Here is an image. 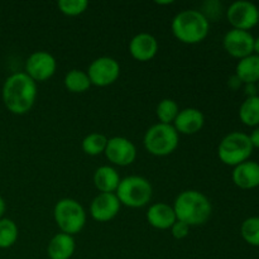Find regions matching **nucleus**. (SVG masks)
I'll return each mask as SVG.
<instances>
[{"label": "nucleus", "mask_w": 259, "mask_h": 259, "mask_svg": "<svg viewBox=\"0 0 259 259\" xmlns=\"http://www.w3.org/2000/svg\"><path fill=\"white\" fill-rule=\"evenodd\" d=\"M47 252L51 259H70L75 252V240L72 235L65 233L55 235L48 244Z\"/></svg>", "instance_id": "nucleus-18"}, {"label": "nucleus", "mask_w": 259, "mask_h": 259, "mask_svg": "<svg viewBox=\"0 0 259 259\" xmlns=\"http://www.w3.org/2000/svg\"><path fill=\"white\" fill-rule=\"evenodd\" d=\"M120 75V66L118 61L111 57L96 58L89 67L88 76L90 82L99 88H105L118 80Z\"/></svg>", "instance_id": "nucleus-9"}, {"label": "nucleus", "mask_w": 259, "mask_h": 259, "mask_svg": "<svg viewBox=\"0 0 259 259\" xmlns=\"http://www.w3.org/2000/svg\"><path fill=\"white\" fill-rule=\"evenodd\" d=\"M242 238L252 247H259V217L248 218L240 227Z\"/></svg>", "instance_id": "nucleus-25"}, {"label": "nucleus", "mask_w": 259, "mask_h": 259, "mask_svg": "<svg viewBox=\"0 0 259 259\" xmlns=\"http://www.w3.org/2000/svg\"><path fill=\"white\" fill-rule=\"evenodd\" d=\"M129 52L137 61L146 62L152 60L158 52V42L156 38L148 33L137 34L129 45Z\"/></svg>", "instance_id": "nucleus-14"}, {"label": "nucleus", "mask_w": 259, "mask_h": 259, "mask_svg": "<svg viewBox=\"0 0 259 259\" xmlns=\"http://www.w3.org/2000/svg\"><path fill=\"white\" fill-rule=\"evenodd\" d=\"M172 2H157V4L159 5H167V4H171Z\"/></svg>", "instance_id": "nucleus-34"}, {"label": "nucleus", "mask_w": 259, "mask_h": 259, "mask_svg": "<svg viewBox=\"0 0 259 259\" xmlns=\"http://www.w3.org/2000/svg\"><path fill=\"white\" fill-rule=\"evenodd\" d=\"M56 63L55 57L48 52H34L29 56L25 63V70L27 75L32 78L34 82L37 81H46L52 77L56 72Z\"/></svg>", "instance_id": "nucleus-11"}, {"label": "nucleus", "mask_w": 259, "mask_h": 259, "mask_svg": "<svg viewBox=\"0 0 259 259\" xmlns=\"http://www.w3.org/2000/svg\"><path fill=\"white\" fill-rule=\"evenodd\" d=\"M245 94L248 95V98L257 96V85H255V83H247V85H245Z\"/></svg>", "instance_id": "nucleus-30"}, {"label": "nucleus", "mask_w": 259, "mask_h": 259, "mask_svg": "<svg viewBox=\"0 0 259 259\" xmlns=\"http://www.w3.org/2000/svg\"><path fill=\"white\" fill-rule=\"evenodd\" d=\"M189 229H190L189 225L180 222V220H177V222L172 225L171 232H172V235H174L176 239H184V238L187 237V234H189Z\"/></svg>", "instance_id": "nucleus-28"}, {"label": "nucleus", "mask_w": 259, "mask_h": 259, "mask_svg": "<svg viewBox=\"0 0 259 259\" xmlns=\"http://www.w3.org/2000/svg\"><path fill=\"white\" fill-rule=\"evenodd\" d=\"M175 214L177 220L189 227L202 225L211 215V202L204 194L195 190L184 191L175 201Z\"/></svg>", "instance_id": "nucleus-2"}, {"label": "nucleus", "mask_w": 259, "mask_h": 259, "mask_svg": "<svg viewBox=\"0 0 259 259\" xmlns=\"http://www.w3.org/2000/svg\"><path fill=\"white\" fill-rule=\"evenodd\" d=\"M104 153L111 163L124 167L133 163L137 157V149L129 139L124 137H114L108 141Z\"/></svg>", "instance_id": "nucleus-12"}, {"label": "nucleus", "mask_w": 259, "mask_h": 259, "mask_svg": "<svg viewBox=\"0 0 259 259\" xmlns=\"http://www.w3.org/2000/svg\"><path fill=\"white\" fill-rule=\"evenodd\" d=\"M255 85H257V93H258V96H259V81L257 83H255Z\"/></svg>", "instance_id": "nucleus-35"}, {"label": "nucleus", "mask_w": 259, "mask_h": 259, "mask_svg": "<svg viewBox=\"0 0 259 259\" xmlns=\"http://www.w3.org/2000/svg\"><path fill=\"white\" fill-rule=\"evenodd\" d=\"M108 146V139L100 133L89 134L82 141V149L89 156H98L105 152Z\"/></svg>", "instance_id": "nucleus-23"}, {"label": "nucleus", "mask_w": 259, "mask_h": 259, "mask_svg": "<svg viewBox=\"0 0 259 259\" xmlns=\"http://www.w3.org/2000/svg\"><path fill=\"white\" fill-rule=\"evenodd\" d=\"M147 220L156 229L166 230L172 228V225L177 222V218L174 207L163 204V202H159V204H154L149 207L148 212H147Z\"/></svg>", "instance_id": "nucleus-17"}, {"label": "nucleus", "mask_w": 259, "mask_h": 259, "mask_svg": "<svg viewBox=\"0 0 259 259\" xmlns=\"http://www.w3.org/2000/svg\"><path fill=\"white\" fill-rule=\"evenodd\" d=\"M227 17L233 29L248 30L259 23V9L255 4L245 0L235 2L228 8Z\"/></svg>", "instance_id": "nucleus-8"}, {"label": "nucleus", "mask_w": 259, "mask_h": 259, "mask_svg": "<svg viewBox=\"0 0 259 259\" xmlns=\"http://www.w3.org/2000/svg\"><path fill=\"white\" fill-rule=\"evenodd\" d=\"M4 212H5V201H4V199L0 196V218L4 215Z\"/></svg>", "instance_id": "nucleus-32"}, {"label": "nucleus", "mask_w": 259, "mask_h": 259, "mask_svg": "<svg viewBox=\"0 0 259 259\" xmlns=\"http://www.w3.org/2000/svg\"><path fill=\"white\" fill-rule=\"evenodd\" d=\"M249 138H250V142H252V144H253V148L259 149V126H257V128L252 132V134L249 136Z\"/></svg>", "instance_id": "nucleus-29"}, {"label": "nucleus", "mask_w": 259, "mask_h": 259, "mask_svg": "<svg viewBox=\"0 0 259 259\" xmlns=\"http://www.w3.org/2000/svg\"><path fill=\"white\" fill-rule=\"evenodd\" d=\"M177 146L179 133L171 124H156L151 126L144 136V147L153 156H168Z\"/></svg>", "instance_id": "nucleus-5"}, {"label": "nucleus", "mask_w": 259, "mask_h": 259, "mask_svg": "<svg viewBox=\"0 0 259 259\" xmlns=\"http://www.w3.org/2000/svg\"><path fill=\"white\" fill-rule=\"evenodd\" d=\"M242 81L239 80V78L237 77V76H233V77H230L229 78V86L232 89H238V88H240V85H242Z\"/></svg>", "instance_id": "nucleus-31"}, {"label": "nucleus", "mask_w": 259, "mask_h": 259, "mask_svg": "<svg viewBox=\"0 0 259 259\" xmlns=\"http://www.w3.org/2000/svg\"><path fill=\"white\" fill-rule=\"evenodd\" d=\"M209 19L199 10H185L179 13L172 22L175 37L186 45H196L209 34Z\"/></svg>", "instance_id": "nucleus-3"}, {"label": "nucleus", "mask_w": 259, "mask_h": 259, "mask_svg": "<svg viewBox=\"0 0 259 259\" xmlns=\"http://www.w3.org/2000/svg\"><path fill=\"white\" fill-rule=\"evenodd\" d=\"M65 86L71 93L80 94L88 91L91 82L86 72L80 70H71L65 77Z\"/></svg>", "instance_id": "nucleus-22"}, {"label": "nucleus", "mask_w": 259, "mask_h": 259, "mask_svg": "<svg viewBox=\"0 0 259 259\" xmlns=\"http://www.w3.org/2000/svg\"><path fill=\"white\" fill-rule=\"evenodd\" d=\"M55 220L62 233L75 235L85 227L86 212L76 200L63 199L56 204Z\"/></svg>", "instance_id": "nucleus-7"}, {"label": "nucleus", "mask_w": 259, "mask_h": 259, "mask_svg": "<svg viewBox=\"0 0 259 259\" xmlns=\"http://www.w3.org/2000/svg\"><path fill=\"white\" fill-rule=\"evenodd\" d=\"M94 184H95L96 189L101 191V194H113L120 184V177L113 167L103 166L96 169L95 176H94Z\"/></svg>", "instance_id": "nucleus-19"}, {"label": "nucleus", "mask_w": 259, "mask_h": 259, "mask_svg": "<svg viewBox=\"0 0 259 259\" xmlns=\"http://www.w3.org/2000/svg\"><path fill=\"white\" fill-rule=\"evenodd\" d=\"M254 52L255 55L259 56V37H257L254 39Z\"/></svg>", "instance_id": "nucleus-33"}, {"label": "nucleus", "mask_w": 259, "mask_h": 259, "mask_svg": "<svg viewBox=\"0 0 259 259\" xmlns=\"http://www.w3.org/2000/svg\"><path fill=\"white\" fill-rule=\"evenodd\" d=\"M235 76L243 83H257L259 81V56L253 53L242 58L235 68Z\"/></svg>", "instance_id": "nucleus-20"}, {"label": "nucleus", "mask_w": 259, "mask_h": 259, "mask_svg": "<svg viewBox=\"0 0 259 259\" xmlns=\"http://www.w3.org/2000/svg\"><path fill=\"white\" fill-rule=\"evenodd\" d=\"M89 3L86 0H60L58 8L61 12L68 17H76L80 15L88 9Z\"/></svg>", "instance_id": "nucleus-27"}, {"label": "nucleus", "mask_w": 259, "mask_h": 259, "mask_svg": "<svg viewBox=\"0 0 259 259\" xmlns=\"http://www.w3.org/2000/svg\"><path fill=\"white\" fill-rule=\"evenodd\" d=\"M179 113V105L171 99H164L157 106V116L162 124H171Z\"/></svg>", "instance_id": "nucleus-26"}, {"label": "nucleus", "mask_w": 259, "mask_h": 259, "mask_svg": "<svg viewBox=\"0 0 259 259\" xmlns=\"http://www.w3.org/2000/svg\"><path fill=\"white\" fill-rule=\"evenodd\" d=\"M253 149L254 148L248 134L233 132L220 142L218 154L223 163L235 167L248 161V158L252 156Z\"/></svg>", "instance_id": "nucleus-4"}, {"label": "nucleus", "mask_w": 259, "mask_h": 259, "mask_svg": "<svg viewBox=\"0 0 259 259\" xmlns=\"http://www.w3.org/2000/svg\"><path fill=\"white\" fill-rule=\"evenodd\" d=\"M239 118L247 126H259V96L247 98L239 109Z\"/></svg>", "instance_id": "nucleus-21"}, {"label": "nucleus", "mask_w": 259, "mask_h": 259, "mask_svg": "<svg viewBox=\"0 0 259 259\" xmlns=\"http://www.w3.org/2000/svg\"><path fill=\"white\" fill-rule=\"evenodd\" d=\"M254 39L248 30L232 29L225 34L224 48L230 56L242 60L254 53Z\"/></svg>", "instance_id": "nucleus-10"}, {"label": "nucleus", "mask_w": 259, "mask_h": 259, "mask_svg": "<svg viewBox=\"0 0 259 259\" xmlns=\"http://www.w3.org/2000/svg\"><path fill=\"white\" fill-rule=\"evenodd\" d=\"M233 182L243 190H252L259 186V163L245 161L234 167Z\"/></svg>", "instance_id": "nucleus-15"}, {"label": "nucleus", "mask_w": 259, "mask_h": 259, "mask_svg": "<svg viewBox=\"0 0 259 259\" xmlns=\"http://www.w3.org/2000/svg\"><path fill=\"white\" fill-rule=\"evenodd\" d=\"M204 123V114L199 109L187 108L180 111L179 115L175 119V129L177 133L190 136V134H195L201 131Z\"/></svg>", "instance_id": "nucleus-16"}, {"label": "nucleus", "mask_w": 259, "mask_h": 259, "mask_svg": "<svg viewBox=\"0 0 259 259\" xmlns=\"http://www.w3.org/2000/svg\"><path fill=\"white\" fill-rule=\"evenodd\" d=\"M37 98V85L25 72L9 76L3 86V101L17 115L28 113Z\"/></svg>", "instance_id": "nucleus-1"}, {"label": "nucleus", "mask_w": 259, "mask_h": 259, "mask_svg": "<svg viewBox=\"0 0 259 259\" xmlns=\"http://www.w3.org/2000/svg\"><path fill=\"white\" fill-rule=\"evenodd\" d=\"M18 239V227L13 220L0 219V248H10Z\"/></svg>", "instance_id": "nucleus-24"}, {"label": "nucleus", "mask_w": 259, "mask_h": 259, "mask_svg": "<svg viewBox=\"0 0 259 259\" xmlns=\"http://www.w3.org/2000/svg\"><path fill=\"white\" fill-rule=\"evenodd\" d=\"M120 210V201L115 194H99L91 202V217L96 222L105 223L114 219Z\"/></svg>", "instance_id": "nucleus-13"}, {"label": "nucleus", "mask_w": 259, "mask_h": 259, "mask_svg": "<svg viewBox=\"0 0 259 259\" xmlns=\"http://www.w3.org/2000/svg\"><path fill=\"white\" fill-rule=\"evenodd\" d=\"M116 197L120 204L129 207L146 206L152 197V186L148 180L139 176H129L120 180Z\"/></svg>", "instance_id": "nucleus-6"}]
</instances>
